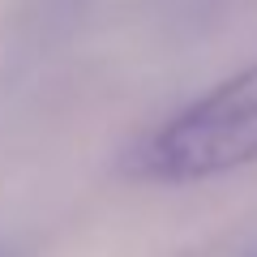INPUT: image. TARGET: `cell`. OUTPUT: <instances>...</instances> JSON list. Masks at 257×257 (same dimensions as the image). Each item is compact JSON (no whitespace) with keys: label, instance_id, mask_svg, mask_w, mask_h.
Segmentation results:
<instances>
[{"label":"cell","instance_id":"cell-1","mask_svg":"<svg viewBox=\"0 0 257 257\" xmlns=\"http://www.w3.org/2000/svg\"><path fill=\"white\" fill-rule=\"evenodd\" d=\"M257 163V64L142 133L120 172L142 184H197Z\"/></svg>","mask_w":257,"mask_h":257},{"label":"cell","instance_id":"cell-2","mask_svg":"<svg viewBox=\"0 0 257 257\" xmlns=\"http://www.w3.org/2000/svg\"><path fill=\"white\" fill-rule=\"evenodd\" d=\"M90 5L94 0H22L18 26H13L22 56H43L52 47L69 43L82 18L90 13Z\"/></svg>","mask_w":257,"mask_h":257},{"label":"cell","instance_id":"cell-3","mask_svg":"<svg viewBox=\"0 0 257 257\" xmlns=\"http://www.w3.org/2000/svg\"><path fill=\"white\" fill-rule=\"evenodd\" d=\"M223 0H180V13L193 22H210V13H219Z\"/></svg>","mask_w":257,"mask_h":257},{"label":"cell","instance_id":"cell-4","mask_svg":"<svg viewBox=\"0 0 257 257\" xmlns=\"http://www.w3.org/2000/svg\"><path fill=\"white\" fill-rule=\"evenodd\" d=\"M0 257H18V253H13V248H5V244H0Z\"/></svg>","mask_w":257,"mask_h":257},{"label":"cell","instance_id":"cell-5","mask_svg":"<svg viewBox=\"0 0 257 257\" xmlns=\"http://www.w3.org/2000/svg\"><path fill=\"white\" fill-rule=\"evenodd\" d=\"M253 257H257V253H253Z\"/></svg>","mask_w":257,"mask_h":257}]
</instances>
